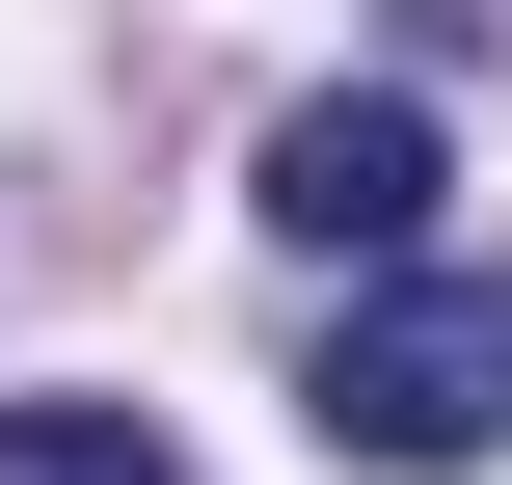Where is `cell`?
Instances as JSON below:
<instances>
[{
	"instance_id": "1",
	"label": "cell",
	"mask_w": 512,
	"mask_h": 485,
	"mask_svg": "<svg viewBox=\"0 0 512 485\" xmlns=\"http://www.w3.org/2000/svg\"><path fill=\"white\" fill-rule=\"evenodd\" d=\"M324 459H378V485H459L512 459V270H378L351 324H324Z\"/></svg>"
},
{
	"instance_id": "2",
	"label": "cell",
	"mask_w": 512,
	"mask_h": 485,
	"mask_svg": "<svg viewBox=\"0 0 512 485\" xmlns=\"http://www.w3.org/2000/svg\"><path fill=\"white\" fill-rule=\"evenodd\" d=\"M432 81H324V108H270V243H324V270H405L432 243Z\"/></svg>"
},
{
	"instance_id": "3",
	"label": "cell",
	"mask_w": 512,
	"mask_h": 485,
	"mask_svg": "<svg viewBox=\"0 0 512 485\" xmlns=\"http://www.w3.org/2000/svg\"><path fill=\"white\" fill-rule=\"evenodd\" d=\"M0 485H189L135 405H0Z\"/></svg>"
}]
</instances>
